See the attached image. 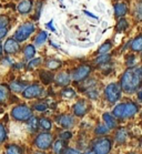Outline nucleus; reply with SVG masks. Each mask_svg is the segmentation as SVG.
Instances as JSON below:
<instances>
[{"instance_id": "1", "label": "nucleus", "mask_w": 142, "mask_h": 154, "mask_svg": "<svg viewBox=\"0 0 142 154\" xmlns=\"http://www.w3.org/2000/svg\"><path fill=\"white\" fill-rule=\"evenodd\" d=\"M142 85V69L129 68L121 78V89L127 93H134Z\"/></svg>"}, {"instance_id": "2", "label": "nucleus", "mask_w": 142, "mask_h": 154, "mask_svg": "<svg viewBox=\"0 0 142 154\" xmlns=\"http://www.w3.org/2000/svg\"><path fill=\"white\" fill-rule=\"evenodd\" d=\"M35 25L31 22H26L24 25H21L19 28L17 29V31L14 32V40H17L19 42L26 41L30 35L35 32Z\"/></svg>"}, {"instance_id": "3", "label": "nucleus", "mask_w": 142, "mask_h": 154, "mask_svg": "<svg viewBox=\"0 0 142 154\" xmlns=\"http://www.w3.org/2000/svg\"><path fill=\"white\" fill-rule=\"evenodd\" d=\"M11 116L17 121H28L32 116L31 109L28 108L27 105H18L12 109Z\"/></svg>"}, {"instance_id": "4", "label": "nucleus", "mask_w": 142, "mask_h": 154, "mask_svg": "<svg viewBox=\"0 0 142 154\" xmlns=\"http://www.w3.org/2000/svg\"><path fill=\"white\" fill-rule=\"evenodd\" d=\"M121 97V87L118 83H111L106 88V98L110 103H115Z\"/></svg>"}, {"instance_id": "5", "label": "nucleus", "mask_w": 142, "mask_h": 154, "mask_svg": "<svg viewBox=\"0 0 142 154\" xmlns=\"http://www.w3.org/2000/svg\"><path fill=\"white\" fill-rule=\"evenodd\" d=\"M111 149H112V141L107 137L99 139L93 144V151L96 154H109Z\"/></svg>"}, {"instance_id": "6", "label": "nucleus", "mask_w": 142, "mask_h": 154, "mask_svg": "<svg viewBox=\"0 0 142 154\" xmlns=\"http://www.w3.org/2000/svg\"><path fill=\"white\" fill-rule=\"evenodd\" d=\"M52 141H53V137L50 133H40L36 137L35 144L40 150H47L51 146Z\"/></svg>"}, {"instance_id": "7", "label": "nucleus", "mask_w": 142, "mask_h": 154, "mask_svg": "<svg viewBox=\"0 0 142 154\" xmlns=\"http://www.w3.org/2000/svg\"><path fill=\"white\" fill-rule=\"evenodd\" d=\"M42 88L39 84H31V85H28L24 91H22V95L26 99H35L40 97L42 93Z\"/></svg>"}, {"instance_id": "8", "label": "nucleus", "mask_w": 142, "mask_h": 154, "mask_svg": "<svg viewBox=\"0 0 142 154\" xmlns=\"http://www.w3.org/2000/svg\"><path fill=\"white\" fill-rule=\"evenodd\" d=\"M90 72H91V68L88 64L81 66V67L77 68L76 70L73 71L72 79L74 81H82L83 79H86L90 74Z\"/></svg>"}, {"instance_id": "9", "label": "nucleus", "mask_w": 142, "mask_h": 154, "mask_svg": "<svg viewBox=\"0 0 142 154\" xmlns=\"http://www.w3.org/2000/svg\"><path fill=\"white\" fill-rule=\"evenodd\" d=\"M2 49H4L5 52L8 53V54H14V53H17L18 51L20 50V46H19V43H18L17 40L10 38L5 42V46Z\"/></svg>"}, {"instance_id": "10", "label": "nucleus", "mask_w": 142, "mask_h": 154, "mask_svg": "<svg viewBox=\"0 0 142 154\" xmlns=\"http://www.w3.org/2000/svg\"><path fill=\"white\" fill-rule=\"evenodd\" d=\"M89 110V105L84 100H80L73 105V112L76 116H83Z\"/></svg>"}, {"instance_id": "11", "label": "nucleus", "mask_w": 142, "mask_h": 154, "mask_svg": "<svg viewBox=\"0 0 142 154\" xmlns=\"http://www.w3.org/2000/svg\"><path fill=\"white\" fill-rule=\"evenodd\" d=\"M57 122L65 129H70L74 125V118L69 114H62L59 118H57Z\"/></svg>"}, {"instance_id": "12", "label": "nucleus", "mask_w": 142, "mask_h": 154, "mask_svg": "<svg viewBox=\"0 0 142 154\" xmlns=\"http://www.w3.org/2000/svg\"><path fill=\"white\" fill-rule=\"evenodd\" d=\"M139 111V105L133 103V102H128L125 103V114L123 118H132V116L137 114Z\"/></svg>"}, {"instance_id": "13", "label": "nucleus", "mask_w": 142, "mask_h": 154, "mask_svg": "<svg viewBox=\"0 0 142 154\" xmlns=\"http://www.w3.org/2000/svg\"><path fill=\"white\" fill-rule=\"evenodd\" d=\"M33 7V1L32 0H22L20 4L18 5V11L21 14H29Z\"/></svg>"}, {"instance_id": "14", "label": "nucleus", "mask_w": 142, "mask_h": 154, "mask_svg": "<svg viewBox=\"0 0 142 154\" xmlns=\"http://www.w3.org/2000/svg\"><path fill=\"white\" fill-rule=\"evenodd\" d=\"M55 83L60 85V87H66V85H68L70 83V77L68 73L62 72V73H59L58 75H55Z\"/></svg>"}, {"instance_id": "15", "label": "nucleus", "mask_w": 142, "mask_h": 154, "mask_svg": "<svg viewBox=\"0 0 142 154\" xmlns=\"http://www.w3.org/2000/svg\"><path fill=\"white\" fill-rule=\"evenodd\" d=\"M115 12L117 17H123L128 12V7L123 2H119L115 6Z\"/></svg>"}, {"instance_id": "16", "label": "nucleus", "mask_w": 142, "mask_h": 154, "mask_svg": "<svg viewBox=\"0 0 142 154\" xmlns=\"http://www.w3.org/2000/svg\"><path fill=\"white\" fill-rule=\"evenodd\" d=\"M103 121H104V124L109 129H115V126H117V122H115V116L109 114V113H104L103 114Z\"/></svg>"}, {"instance_id": "17", "label": "nucleus", "mask_w": 142, "mask_h": 154, "mask_svg": "<svg viewBox=\"0 0 142 154\" xmlns=\"http://www.w3.org/2000/svg\"><path fill=\"white\" fill-rule=\"evenodd\" d=\"M128 139V131L125 129H120L117 131V133H115V141L118 142V143H125V141Z\"/></svg>"}, {"instance_id": "18", "label": "nucleus", "mask_w": 142, "mask_h": 154, "mask_svg": "<svg viewBox=\"0 0 142 154\" xmlns=\"http://www.w3.org/2000/svg\"><path fill=\"white\" fill-rule=\"evenodd\" d=\"M66 143L63 140H58L55 141L53 144V152L55 154H62L63 151L66 150Z\"/></svg>"}, {"instance_id": "19", "label": "nucleus", "mask_w": 142, "mask_h": 154, "mask_svg": "<svg viewBox=\"0 0 142 154\" xmlns=\"http://www.w3.org/2000/svg\"><path fill=\"white\" fill-rule=\"evenodd\" d=\"M38 129H39V120L37 118L31 116L29 119V122H28V130L30 132H37Z\"/></svg>"}, {"instance_id": "20", "label": "nucleus", "mask_w": 142, "mask_h": 154, "mask_svg": "<svg viewBox=\"0 0 142 154\" xmlns=\"http://www.w3.org/2000/svg\"><path fill=\"white\" fill-rule=\"evenodd\" d=\"M123 114H125V103H120L113 109V112H112V116L115 118H120L122 119L123 118Z\"/></svg>"}, {"instance_id": "21", "label": "nucleus", "mask_w": 142, "mask_h": 154, "mask_svg": "<svg viewBox=\"0 0 142 154\" xmlns=\"http://www.w3.org/2000/svg\"><path fill=\"white\" fill-rule=\"evenodd\" d=\"M131 49L135 52H138V51H141L142 50V35H140L139 37L132 41L131 43Z\"/></svg>"}, {"instance_id": "22", "label": "nucleus", "mask_w": 142, "mask_h": 154, "mask_svg": "<svg viewBox=\"0 0 142 154\" xmlns=\"http://www.w3.org/2000/svg\"><path fill=\"white\" fill-rule=\"evenodd\" d=\"M26 88H27V84L22 83V82H19V81H14V82L10 84V89L14 92H22Z\"/></svg>"}, {"instance_id": "23", "label": "nucleus", "mask_w": 142, "mask_h": 154, "mask_svg": "<svg viewBox=\"0 0 142 154\" xmlns=\"http://www.w3.org/2000/svg\"><path fill=\"white\" fill-rule=\"evenodd\" d=\"M24 57H26V59L31 60L32 58H33V56H35V53H36L35 47L32 46V45H28V46L24 48Z\"/></svg>"}, {"instance_id": "24", "label": "nucleus", "mask_w": 142, "mask_h": 154, "mask_svg": "<svg viewBox=\"0 0 142 154\" xmlns=\"http://www.w3.org/2000/svg\"><path fill=\"white\" fill-rule=\"evenodd\" d=\"M9 95V88L6 84H0V103L4 102Z\"/></svg>"}, {"instance_id": "25", "label": "nucleus", "mask_w": 142, "mask_h": 154, "mask_svg": "<svg viewBox=\"0 0 142 154\" xmlns=\"http://www.w3.org/2000/svg\"><path fill=\"white\" fill-rule=\"evenodd\" d=\"M47 39H48V33L46 31H41L37 35V38H36V40H35V43L37 46H41V45H43V43L47 41Z\"/></svg>"}, {"instance_id": "26", "label": "nucleus", "mask_w": 142, "mask_h": 154, "mask_svg": "<svg viewBox=\"0 0 142 154\" xmlns=\"http://www.w3.org/2000/svg\"><path fill=\"white\" fill-rule=\"evenodd\" d=\"M76 95H77L76 91L72 90L71 88H66V89H63L62 91H61V97L65 99H72Z\"/></svg>"}, {"instance_id": "27", "label": "nucleus", "mask_w": 142, "mask_h": 154, "mask_svg": "<svg viewBox=\"0 0 142 154\" xmlns=\"http://www.w3.org/2000/svg\"><path fill=\"white\" fill-rule=\"evenodd\" d=\"M40 79H41L42 82L45 84H49L52 82L53 77H52V74L49 71H42L41 73H40Z\"/></svg>"}, {"instance_id": "28", "label": "nucleus", "mask_w": 142, "mask_h": 154, "mask_svg": "<svg viewBox=\"0 0 142 154\" xmlns=\"http://www.w3.org/2000/svg\"><path fill=\"white\" fill-rule=\"evenodd\" d=\"M111 60V56H109V54H100V56L98 57L97 59L94 60V63L96 64H106V63H108L109 61Z\"/></svg>"}, {"instance_id": "29", "label": "nucleus", "mask_w": 142, "mask_h": 154, "mask_svg": "<svg viewBox=\"0 0 142 154\" xmlns=\"http://www.w3.org/2000/svg\"><path fill=\"white\" fill-rule=\"evenodd\" d=\"M111 47H112V45H111V42L110 41H106L102 45V46L98 49V51H97V53L100 56V54H106L107 52H109L110 51V49H111Z\"/></svg>"}, {"instance_id": "30", "label": "nucleus", "mask_w": 142, "mask_h": 154, "mask_svg": "<svg viewBox=\"0 0 142 154\" xmlns=\"http://www.w3.org/2000/svg\"><path fill=\"white\" fill-rule=\"evenodd\" d=\"M60 66H61V61L57 59L48 60V62H47V67H48L50 70H55V69L60 68Z\"/></svg>"}, {"instance_id": "31", "label": "nucleus", "mask_w": 142, "mask_h": 154, "mask_svg": "<svg viewBox=\"0 0 142 154\" xmlns=\"http://www.w3.org/2000/svg\"><path fill=\"white\" fill-rule=\"evenodd\" d=\"M128 27H129V25H128V22H127V20L123 19V18H121L120 21L118 22L117 27H115V29H117V31L118 32H123L125 30L128 29Z\"/></svg>"}, {"instance_id": "32", "label": "nucleus", "mask_w": 142, "mask_h": 154, "mask_svg": "<svg viewBox=\"0 0 142 154\" xmlns=\"http://www.w3.org/2000/svg\"><path fill=\"white\" fill-rule=\"evenodd\" d=\"M39 126H41L43 130H50L52 128V123L49 119L42 118V119L39 120Z\"/></svg>"}, {"instance_id": "33", "label": "nucleus", "mask_w": 142, "mask_h": 154, "mask_svg": "<svg viewBox=\"0 0 142 154\" xmlns=\"http://www.w3.org/2000/svg\"><path fill=\"white\" fill-rule=\"evenodd\" d=\"M7 154H22V150L18 145L11 144L7 146Z\"/></svg>"}, {"instance_id": "34", "label": "nucleus", "mask_w": 142, "mask_h": 154, "mask_svg": "<svg viewBox=\"0 0 142 154\" xmlns=\"http://www.w3.org/2000/svg\"><path fill=\"white\" fill-rule=\"evenodd\" d=\"M109 130L110 129H109L106 124H99V125L97 126V129H96V134H98V135H102V134L108 133Z\"/></svg>"}, {"instance_id": "35", "label": "nucleus", "mask_w": 142, "mask_h": 154, "mask_svg": "<svg viewBox=\"0 0 142 154\" xmlns=\"http://www.w3.org/2000/svg\"><path fill=\"white\" fill-rule=\"evenodd\" d=\"M6 137H7V130H6L4 124L0 123V144L6 140Z\"/></svg>"}, {"instance_id": "36", "label": "nucleus", "mask_w": 142, "mask_h": 154, "mask_svg": "<svg viewBox=\"0 0 142 154\" xmlns=\"http://www.w3.org/2000/svg\"><path fill=\"white\" fill-rule=\"evenodd\" d=\"M135 17L138 20H142V1H140L135 7Z\"/></svg>"}, {"instance_id": "37", "label": "nucleus", "mask_w": 142, "mask_h": 154, "mask_svg": "<svg viewBox=\"0 0 142 154\" xmlns=\"http://www.w3.org/2000/svg\"><path fill=\"white\" fill-rule=\"evenodd\" d=\"M33 108H35V110L39 111V112H43V111L47 110L48 105L46 104L45 102H40V103H36V104L33 105Z\"/></svg>"}, {"instance_id": "38", "label": "nucleus", "mask_w": 142, "mask_h": 154, "mask_svg": "<svg viewBox=\"0 0 142 154\" xmlns=\"http://www.w3.org/2000/svg\"><path fill=\"white\" fill-rule=\"evenodd\" d=\"M41 61H42L41 58H36V59L30 60V62H29V64H28V69H32V68L39 66V64L41 63Z\"/></svg>"}, {"instance_id": "39", "label": "nucleus", "mask_w": 142, "mask_h": 154, "mask_svg": "<svg viewBox=\"0 0 142 154\" xmlns=\"http://www.w3.org/2000/svg\"><path fill=\"white\" fill-rule=\"evenodd\" d=\"M9 25V18L6 16H0V28H5Z\"/></svg>"}, {"instance_id": "40", "label": "nucleus", "mask_w": 142, "mask_h": 154, "mask_svg": "<svg viewBox=\"0 0 142 154\" xmlns=\"http://www.w3.org/2000/svg\"><path fill=\"white\" fill-rule=\"evenodd\" d=\"M135 61H137V59H135L134 56H129L128 58H127V66H128L129 68H132L133 66L135 64Z\"/></svg>"}, {"instance_id": "41", "label": "nucleus", "mask_w": 142, "mask_h": 154, "mask_svg": "<svg viewBox=\"0 0 142 154\" xmlns=\"http://www.w3.org/2000/svg\"><path fill=\"white\" fill-rule=\"evenodd\" d=\"M62 154H82L79 150L76 149H71V147H66V150L63 151Z\"/></svg>"}, {"instance_id": "42", "label": "nucleus", "mask_w": 142, "mask_h": 154, "mask_svg": "<svg viewBox=\"0 0 142 154\" xmlns=\"http://www.w3.org/2000/svg\"><path fill=\"white\" fill-rule=\"evenodd\" d=\"M71 137H72V134L70 133L69 131H66V132H61V133H60V139L63 141L69 140V139H71Z\"/></svg>"}, {"instance_id": "43", "label": "nucleus", "mask_w": 142, "mask_h": 154, "mask_svg": "<svg viewBox=\"0 0 142 154\" xmlns=\"http://www.w3.org/2000/svg\"><path fill=\"white\" fill-rule=\"evenodd\" d=\"M40 10H41V2H38V5H37V14H36V16H35L36 20L38 19L39 14H40Z\"/></svg>"}, {"instance_id": "44", "label": "nucleus", "mask_w": 142, "mask_h": 154, "mask_svg": "<svg viewBox=\"0 0 142 154\" xmlns=\"http://www.w3.org/2000/svg\"><path fill=\"white\" fill-rule=\"evenodd\" d=\"M8 30L6 28H0V39H2L5 35H7Z\"/></svg>"}, {"instance_id": "45", "label": "nucleus", "mask_w": 142, "mask_h": 154, "mask_svg": "<svg viewBox=\"0 0 142 154\" xmlns=\"http://www.w3.org/2000/svg\"><path fill=\"white\" fill-rule=\"evenodd\" d=\"M47 28L50 29V30H51V31H53V32L55 31V27H53V20H51L50 22H48V23H47Z\"/></svg>"}, {"instance_id": "46", "label": "nucleus", "mask_w": 142, "mask_h": 154, "mask_svg": "<svg viewBox=\"0 0 142 154\" xmlns=\"http://www.w3.org/2000/svg\"><path fill=\"white\" fill-rule=\"evenodd\" d=\"M83 14H88V16H90V17H92V18H94V19H99V18L97 17V16H94L93 14H90V12H88V11H86V10H83Z\"/></svg>"}, {"instance_id": "47", "label": "nucleus", "mask_w": 142, "mask_h": 154, "mask_svg": "<svg viewBox=\"0 0 142 154\" xmlns=\"http://www.w3.org/2000/svg\"><path fill=\"white\" fill-rule=\"evenodd\" d=\"M2 63H4V64H12V63H11V60L8 59V58H6V59L2 60Z\"/></svg>"}, {"instance_id": "48", "label": "nucleus", "mask_w": 142, "mask_h": 154, "mask_svg": "<svg viewBox=\"0 0 142 154\" xmlns=\"http://www.w3.org/2000/svg\"><path fill=\"white\" fill-rule=\"evenodd\" d=\"M138 98H139V100H141L142 101V88L140 89V91L138 92Z\"/></svg>"}, {"instance_id": "49", "label": "nucleus", "mask_w": 142, "mask_h": 154, "mask_svg": "<svg viewBox=\"0 0 142 154\" xmlns=\"http://www.w3.org/2000/svg\"><path fill=\"white\" fill-rule=\"evenodd\" d=\"M86 154H96V152H94V151H89V152H87Z\"/></svg>"}, {"instance_id": "50", "label": "nucleus", "mask_w": 142, "mask_h": 154, "mask_svg": "<svg viewBox=\"0 0 142 154\" xmlns=\"http://www.w3.org/2000/svg\"><path fill=\"white\" fill-rule=\"evenodd\" d=\"M2 54V47H1V45H0V56Z\"/></svg>"}, {"instance_id": "51", "label": "nucleus", "mask_w": 142, "mask_h": 154, "mask_svg": "<svg viewBox=\"0 0 142 154\" xmlns=\"http://www.w3.org/2000/svg\"><path fill=\"white\" fill-rule=\"evenodd\" d=\"M35 154H45V153H42V152H38V153H35Z\"/></svg>"}, {"instance_id": "52", "label": "nucleus", "mask_w": 142, "mask_h": 154, "mask_svg": "<svg viewBox=\"0 0 142 154\" xmlns=\"http://www.w3.org/2000/svg\"><path fill=\"white\" fill-rule=\"evenodd\" d=\"M141 59H142V54H141Z\"/></svg>"}, {"instance_id": "53", "label": "nucleus", "mask_w": 142, "mask_h": 154, "mask_svg": "<svg viewBox=\"0 0 142 154\" xmlns=\"http://www.w3.org/2000/svg\"><path fill=\"white\" fill-rule=\"evenodd\" d=\"M130 154H134V153H130Z\"/></svg>"}]
</instances>
